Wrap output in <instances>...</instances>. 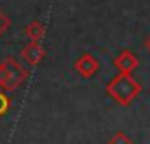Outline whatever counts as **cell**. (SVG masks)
I'll return each mask as SVG.
<instances>
[{
	"label": "cell",
	"mask_w": 150,
	"mask_h": 144,
	"mask_svg": "<svg viewBox=\"0 0 150 144\" xmlns=\"http://www.w3.org/2000/svg\"><path fill=\"white\" fill-rule=\"evenodd\" d=\"M106 93L118 106H131L141 93V85L132 78V74H118L113 76L106 85Z\"/></svg>",
	"instance_id": "1"
},
{
	"label": "cell",
	"mask_w": 150,
	"mask_h": 144,
	"mask_svg": "<svg viewBox=\"0 0 150 144\" xmlns=\"http://www.w3.org/2000/svg\"><path fill=\"white\" fill-rule=\"evenodd\" d=\"M28 79V70L13 56L0 62V90L16 92Z\"/></svg>",
	"instance_id": "2"
},
{
	"label": "cell",
	"mask_w": 150,
	"mask_h": 144,
	"mask_svg": "<svg viewBox=\"0 0 150 144\" xmlns=\"http://www.w3.org/2000/svg\"><path fill=\"white\" fill-rule=\"evenodd\" d=\"M101 69V63L99 60L92 55V53H83L76 62H74V70L78 72V74L85 79H90L94 78Z\"/></svg>",
	"instance_id": "3"
},
{
	"label": "cell",
	"mask_w": 150,
	"mask_h": 144,
	"mask_svg": "<svg viewBox=\"0 0 150 144\" xmlns=\"http://www.w3.org/2000/svg\"><path fill=\"white\" fill-rule=\"evenodd\" d=\"M113 65L118 69L120 74H132V72L138 69V65H139V60H138V56L132 51L124 49L113 58Z\"/></svg>",
	"instance_id": "4"
},
{
	"label": "cell",
	"mask_w": 150,
	"mask_h": 144,
	"mask_svg": "<svg viewBox=\"0 0 150 144\" xmlns=\"http://www.w3.org/2000/svg\"><path fill=\"white\" fill-rule=\"evenodd\" d=\"M21 58L27 65L34 67V65H39L44 58H46V48L41 46V42H28L23 49H21Z\"/></svg>",
	"instance_id": "5"
},
{
	"label": "cell",
	"mask_w": 150,
	"mask_h": 144,
	"mask_svg": "<svg viewBox=\"0 0 150 144\" xmlns=\"http://www.w3.org/2000/svg\"><path fill=\"white\" fill-rule=\"evenodd\" d=\"M44 35H46V25L37 21V20L30 21L25 27V37L28 41H32V42H41L44 39Z\"/></svg>",
	"instance_id": "6"
},
{
	"label": "cell",
	"mask_w": 150,
	"mask_h": 144,
	"mask_svg": "<svg viewBox=\"0 0 150 144\" xmlns=\"http://www.w3.org/2000/svg\"><path fill=\"white\" fill-rule=\"evenodd\" d=\"M108 144H134V142H132V139H131L125 132H115V134L110 137Z\"/></svg>",
	"instance_id": "7"
},
{
	"label": "cell",
	"mask_w": 150,
	"mask_h": 144,
	"mask_svg": "<svg viewBox=\"0 0 150 144\" xmlns=\"http://www.w3.org/2000/svg\"><path fill=\"white\" fill-rule=\"evenodd\" d=\"M9 109H11V97H9L6 92L0 90V118L7 116Z\"/></svg>",
	"instance_id": "8"
},
{
	"label": "cell",
	"mask_w": 150,
	"mask_h": 144,
	"mask_svg": "<svg viewBox=\"0 0 150 144\" xmlns=\"http://www.w3.org/2000/svg\"><path fill=\"white\" fill-rule=\"evenodd\" d=\"M9 28H11V18L0 9V37H2Z\"/></svg>",
	"instance_id": "9"
},
{
	"label": "cell",
	"mask_w": 150,
	"mask_h": 144,
	"mask_svg": "<svg viewBox=\"0 0 150 144\" xmlns=\"http://www.w3.org/2000/svg\"><path fill=\"white\" fill-rule=\"evenodd\" d=\"M143 44H145V48H146V51L150 53V35H148V37L145 39V42H143Z\"/></svg>",
	"instance_id": "10"
},
{
	"label": "cell",
	"mask_w": 150,
	"mask_h": 144,
	"mask_svg": "<svg viewBox=\"0 0 150 144\" xmlns=\"http://www.w3.org/2000/svg\"><path fill=\"white\" fill-rule=\"evenodd\" d=\"M148 92H150V88H148Z\"/></svg>",
	"instance_id": "11"
}]
</instances>
